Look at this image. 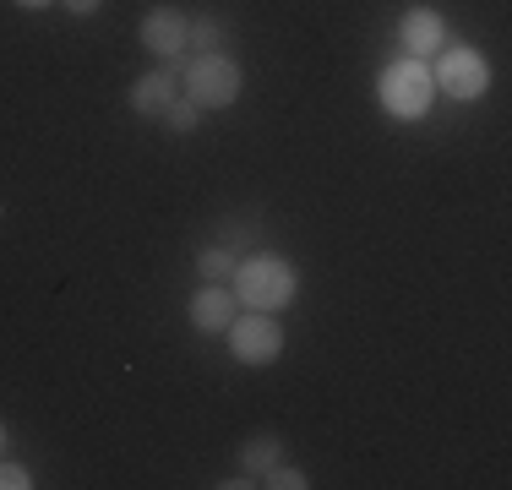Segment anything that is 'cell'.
<instances>
[{"label":"cell","instance_id":"1","mask_svg":"<svg viewBox=\"0 0 512 490\" xmlns=\"http://www.w3.org/2000/svg\"><path fill=\"white\" fill-rule=\"evenodd\" d=\"M235 300L246 311H267V316L284 311L295 300V267H289V256L256 251L246 262H235Z\"/></svg>","mask_w":512,"mask_h":490},{"label":"cell","instance_id":"2","mask_svg":"<svg viewBox=\"0 0 512 490\" xmlns=\"http://www.w3.org/2000/svg\"><path fill=\"white\" fill-rule=\"evenodd\" d=\"M376 98H382V109L393 120H420L425 109H431V98H436L431 66H425V60H414V55L382 66V77H376Z\"/></svg>","mask_w":512,"mask_h":490},{"label":"cell","instance_id":"3","mask_svg":"<svg viewBox=\"0 0 512 490\" xmlns=\"http://www.w3.org/2000/svg\"><path fill=\"white\" fill-rule=\"evenodd\" d=\"M180 93H186L197 109H229L240 98V66L229 55H197L186 66Z\"/></svg>","mask_w":512,"mask_h":490},{"label":"cell","instance_id":"4","mask_svg":"<svg viewBox=\"0 0 512 490\" xmlns=\"http://www.w3.org/2000/svg\"><path fill=\"white\" fill-rule=\"evenodd\" d=\"M224 333H229V354H235L240 365H256V371H262V365H273L278 354H284V327H278L267 311L235 316Z\"/></svg>","mask_w":512,"mask_h":490},{"label":"cell","instance_id":"5","mask_svg":"<svg viewBox=\"0 0 512 490\" xmlns=\"http://www.w3.org/2000/svg\"><path fill=\"white\" fill-rule=\"evenodd\" d=\"M436 88H442L447 98H458V104H469V98H480L485 88H491V66H485L480 49H442V60H436Z\"/></svg>","mask_w":512,"mask_h":490},{"label":"cell","instance_id":"6","mask_svg":"<svg viewBox=\"0 0 512 490\" xmlns=\"http://www.w3.org/2000/svg\"><path fill=\"white\" fill-rule=\"evenodd\" d=\"M142 44L164 60H180L191 49V17H180L175 6H153L148 17H142Z\"/></svg>","mask_w":512,"mask_h":490},{"label":"cell","instance_id":"7","mask_svg":"<svg viewBox=\"0 0 512 490\" xmlns=\"http://www.w3.org/2000/svg\"><path fill=\"white\" fill-rule=\"evenodd\" d=\"M442 39H447V22L436 17L431 6H409L404 11V22H398V44H404L414 60L436 55V44H442Z\"/></svg>","mask_w":512,"mask_h":490},{"label":"cell","instance_id":"8","mask_svg":"<svg viewBox=\"0 0 512 490\" xmlns=\"http://www.w3.org/2000/svg\"><path fill=\"white\" fill-rule=\"evenodd\" d=\"M235 289H224V284H202L197 289V300H191V327H197V333H224L229 322H235Z\"/></svg>","mask_w":512,"mask_h":490},{"label":"cell","instance_id":"9","mask_svg":"<svg viewBox=\"0 0 512 490\" xmlns=\"http://www.w3.org/2000/svg\"><path fill=\"white\" fill-rule=\"evenodd\" d=\"M175 98H180L175 71H148V77H137V88H131V109H137V115H164Z\"/></svg>","mask_w":512,"mask_h":490},{"label":"cell","instance_id":"10","mask_svg":"<svg viewBox=\"0 0 512 490\" xmlns=\"http://www.w3.org/2000/svg\"><path fill=\"white\" fill-rule=\"evenodd\" d=\"M197 273L207 278V284H224V278H235V256H229L224 245H207V251L197 256Z\"/></svg>","mask_w":512,"mask_h":490},{"label":"cell","instance_id":"11","mask_svg":"<svg viewBox=\"0 0 512 490\" xmlns=\"http://www.w3.org/2000/svg\"><path fill=\"white\" fill-rule=\"evenodd\" d=\"M158 120H164V126H169V131H175V137H191V131H197V120H202V109H197V104H191V98H186V93H180V98H175V104H169V109H164V115H158Z\"/></svg>","mask_w":512,"mask_h":490},{"label":"cell","instance_id":"12","mask_svg":"<svg viewBox=\"0 0 512 490\" xmlns=\"http://www.w3.org/2000/svg\"><path fill=\"white\" fill-rule=\"evenodd\" d=\"M278 458H284L278 436H256V441H246V452H240V463H246V469H273Z\"/></svg>","mask_w":512,"mask_h":490},{"label":"cell","instance_id":"13","mask_svg":"<svg viewBox=\"0 0 512 490\" xmlns=\"http://www.w3.org/2000/svg\"><path fill=\"white\" fill-rule=\"evenodd\" d=\"M262 485H273V490H306L311 480L300 469H284V463H273V469H262Z\"/></svg>","mask_w":512,"mask_h":490},{"label":"cell","instance_id":"14","mask_svg":"<svg viewBox=\"0 0 512 490\" xmlns=\"http://www.w3.org/2000/svg\"><path fill=\"white\" fill-rule=\"evenodd\" d=\"M33 474L22 469V463H0V490H28Z\"/></svg>","mask_w":512,"mask_h":490},{"label":"cell","instance_id":"15","mask_svg":"<svg viewBox=\"0 0 512 490\" xmlns=\"http://www.w3.org/2000/svg\"><path fill=\"white\" fill-rule=\"evenodd\" d=\"M213 33H218V28H213L207 17H202V22H191V44H213Z\"/></svg>","mask_w":512,"mask_h":490},{"label":"cell","instance_id":"16","mask_svg":"<svg viewBox=\"0 0 512 490\" xmlns=\"http://www.w3.org/2000/svg\"><path fill=\"white\" fill-rule=\"evenodd\" d=\"M99 6H104V0H66V11H77V17H93Z\"/></svg>","mask_w":512,"mask_h":490},{"label":"cell","instance_id":"17","mask_svg":"<svg viewBox=\"0 0 512 490\" xmlns=\"http://www.w3.org/2000/svg\"><path fill=\"white\" fill-rule=\"evenodd\" d=\"M22 11H44V6H55V0H17Z\"/></svg>","mask_w":512,"mask_h":490},{"label":"cell","instance_id":"18","mask_svg":"<svg viewBox=\"0 0 512 490\" xmlns=\"http://www.w3.org/2000/svg\"><path fill=\"white\" fill-rule=\"evenodd\" d=\"M0 447H6V425H0Z\"/></svg>","mask_w":512,"mask_h":490}]
</instances>
